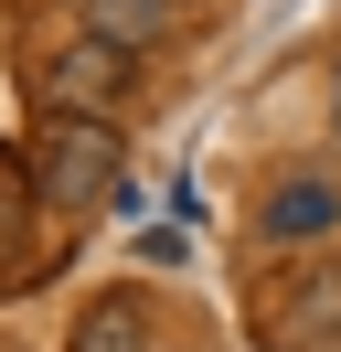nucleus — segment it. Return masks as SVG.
Masks as SVG:
<instances>
[{"label": "nucleus", "mask_w": 341, "mask_h": 352, "mask_svg": "<svg viewBox=\"0 0 341 352\" xmlns=\"http://www.w3.org/2000/svg\"><path fill=\"white\" fill-rule=\"evenodd\" d=\"M21 171H32V203L85 214L96 192H118V129H107V118H54V129H43V150L21 160Z\"/></svg>", "instance_id": "nucleus-1"}, {"label": "nucleus", "mask_w": 341, "mask_h": 352, "mask_svg": "<svg viewBox=\"0 0 341 352\" xmlns=\"http://www.w3.org/2000/svg\"><path fill=\"white\" fill-rule=\"evenodd\" d=\"M128 86H139V65H128L118 43H96V32H64L54 54H32V96L54 118H107Z\"/></svg>", "instance_id": "nucleus-2"}, {"label": "nucleus", "mask_w": 341, "mask_h": 352, "mask_svg": "<svg viewBox=\"0 0 341 352\" xmlns=\"http://www.w3.org/2000/svg\"><path fill=\"white\" fill-rule=\"evenodd\" d=\"M341 224V182L331 171H288L267 203H256V235L267 245H309V235H331Z\"/></svg>", "instance_id": "nucleus-3"}, {"label": "nucleus", "mask_w": 341, "mask_h": 352, "mask_svg": "<svg viewBox=\"0 0 341 352\" xmlns=\"http://www.w3.org/2000/svg\"><path fill=\"white\" fill-rule=\"evenodd\" d=\"M75 32H96V43H118L128 65H139L149 43L182 32V11H170V0H75Z\"/></svg>", "instance_id": "nucleus-4"}, {"label": "nucleus", "mask_w": 341, "mask_h": 352, "mask_svg": "<svg viewBox=\"0 0 341 352\" xmlns=\"http://www.w3.org/2000/svg\"><path fill=\"white\" fill-rule=\"evenodd\" d=\"M64 352H160V331H149V299H139V288H107V299L75 320V342H64Z\"/></svg>", "instance_id": "nucleus-5"}, {"label": "nucleus", "mask_w": 341, "mask_h": 352, "mask_svg": "<svg viewBox=\"0 0 341 352\" xmlns=\"http://www.w3.org/2000/svg\"><path fill=\"white\" fill-rule=\"evenodd\" d=\"M21 224H32V171L0 150V278L21 267Z\"/></svg>", "instance_id": "nucleus-6"}, {"label": "nucleus", "mask_w": 341, "mask_h": 352, "mask_svg": "<svg viewBox=\"0 0 341 352\" xmlns=\"http://www.w3.org/2000/svg\"><path fill=\"white\" fill-rule=\"evenodd\" d=\"M298 342H341V278H309V299H298Z\"/></svg>", "instance_id": "nucleus-7"}, {"label": "nucleus", "mask_w": 341, "mask_h": 352, "mask_svg": "<svg viewBox=\"0 0 341 352\" xmlns=\"http://www.w3.org/2000/svg\"><path fill=\"white\" fill-rule=\"evenodd\" d=\"M331 129H341V118H331Z\"/></svg>", "instance_id": "nucleus-8"}]
</instances>
